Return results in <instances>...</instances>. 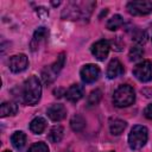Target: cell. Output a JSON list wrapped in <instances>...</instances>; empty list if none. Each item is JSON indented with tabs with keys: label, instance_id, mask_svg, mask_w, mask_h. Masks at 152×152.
<instances>
[{
	"label": "cell",
	"instance_id": "cell-10",
	"mask_svg": "<svg viewBox=\"0 0 152 152\" xmlns=\"http://www.w3.org/2000/svg\"><path fill=\"white\" fill-rule=\"evenodd\" d=\"M109 49H110L109 42L108 40H104V39H101V40H97L96 43L93 44V46H91V53H93V56L96 59L104 61L108 57Z\"/></svg>",
	"mask_w": 152,
	"mask_h": 152
},
{
	"label": "cell",
	"instance_id": "cell-21",
	"mask_svg": "<svg viewBox=\"0 0 152 152\" xmlns=\"http://www.w3.org/2000/svg\"><path fill=\"white\" fill-rule=\"evenodd\" d=\"M122 25H124V18L120 14H114L110 19H108L106 26L109 31H115V30L120 28Z\"/></svg>",
	"mask_w": 152,
	"mask_h": 152
},
{
	"label": "cell",
	"instance_id": "cell-17",
	"mask_svg": "<svg viewBox=\"0 0 152 152\" xmlns=\"http://www.w3.org/2000/svg\"><path fill=\"white\" fill-rule=\"evenodd\" d=\"M46 127V121L44 118L37 116L30 122V129L34 134H42Z\"/></svg>",
	"mask_w": 152,
	"mask_h": 152
},
{
	"label": "cell",
	"instance_id": "cell-19",
	"mask_svg": "<svg viewBox=\"0 0 152 152\" xmlns=\"http://www.w3.org/2000/svg\"><path fill=\"white\" fill-rule=\"evenodd\" d=\"M63 135H64V129H63V127L59 126V125H56V126H53V127L50 129L48 138H49V140H50L51 142L56 144V142H59V141L63 139Z\"/></svg>",
	"mask_w": 152,
	"mask_h": 152
},
{
	"label": "cell",
	"instance_id": "cell-8",
	"mask_svg": "<svg viewBox=\"0 0 152 152\" xmlns=\"http://www.w3.org/2000/svg\"><path fill=\"white\" fill-rule=\"evenodd\" d=\"M27 66H28V59H27L26 55L18 53V55H13L12 57H10L8 68L12 72H14V74L23 72L24 70H26Z\"/></svg>",
	"mask_w": 152,
	"mask_h": 152
},
{
	"label": "cell",
	"instance_id": "cell-15",
	"mask_svg": "<svg viewBox=\"0 0 152 152\" xmlns=\"http://www.w3.org/2000/svg\"><path fill=\"white\" fill-rule=\"evenodd\" d=\"M18 112V106L13 101H6L2 102L0 106V116L6 118V116H13Z\"/></svg>",
	"mask_w": 152,
	"mask_h": 152
},
{
	"label": "cell",
	"instance_id": "cell-25",
	"mask_svg": "<svg viewBox=\"0 0 152 152\" xmlns=\"http://www.w3.org/2000/svg\"><path fill=\"white\" fill-rule=\"evenodd\" d=\"M133 38L138 43V45H141V44H144L146 42V33L139 30V31H137V33H134Z\"/></svg>",
	"mask_w": 152,
	"mask_h": 152
},
{
	"label": "cell",
	"instance_id": "cell-27",
	"mask_svg": "<svg viewBox=\"0 0 152 152\" xmlns=\"http://www.w3.org/2000/svg\"><path fill=\"white\" fill-rule=\"evenodd\" d=\"M4 152H11V151H4Z\"/></svg>",
	"mask_w": 152,
	"mask_h": 152
},
{
	"label": "cell",
	"instance_id": "cell-11",
	"mask_svg": "<svg viewBox=\"0 0 152 152\" xmlns=\"http://www.w3.org/2000/svg\"><path fill=\"white\" fill-rule=\"evenodd\" d=\"M48 116L52 120V121H62L65 116H66V109L63 104L61 103H53L48 108Z\"/></svg>",
	"mask_w": 152,
	"mask_h": 152
},
{
	"label": "cell",
	"instance_id": "cell-14",
	"mask_svg": "<svg viewBox=\"0 0 152 152\" xmlns=\"http://www.w3.org/2000/svg\"><path fill=\"white\" fill-rule=\"evenodd\" d=\"M106 74H107V77L109 80H114V78L121 76L124 74V66H122L121 62L116 58L112 59L109 62L108 66H107V72Z\"/></svg>",
	"mask_w": 152,
	"mask_h": 152
},
{
	"label": "cell",
	"instance_id": "cell-20",
	"mask_svg": "<svg viewBox=\"0 0 152 152\" xmlns=\"http://www.w3.org/2000/svg\"><path fill=\"white\" fill-rule=\"evenodd\" d=\"M70 127H71V129L74 132H81V131H83L84 127H86V119L82 115H80V114L74 115L71 118V120H70Z\"/></svg>",
	"mask_w": 152,
	"mask_h": 152
},
{
	"label": "cell",
	"instance_id": "cell-18",
	"mask_svg": "<svg viewBox=\"0 0 152 152\" xmlns=\"http://www.w3.org/2000/svg\"><path fill=\"white\" fill-rule=\"evenodd\" d=\"M126 126H127L126 121H124L121 119H114L109 124V131L113 135H119L125 131Z\"/></svg>",
	"mask_w": 152,
	"mask_h": 152
},
{
	"label": "cell",
	"instance_id": "cell-5",
	"mask_svg": "<svg viewBox=\"0 0 152 152\" xmlns=\"http://www.w3.org/2000/svg\"><path fill=\"white\" fill-rule=\"evenodd\" d=\"M64 63H65V53L64 52H61L57 56V59L52 64H50L49 66H46V68L43 69V71H42V78H43L44 83H46V84L52 83L56 80V77L58 76V74L61 72V70L63 69Z\"/></svg>",
	"mask_w": 152,
	"mask_h": 152
},
{
	"label": "cell",
	"instance_id": "cell-6",
	"mask_svg": "<svg viewBox=\"0 0 152 152\" xmlns=\"http://www.w3.org/2000/svg\"><path fill=\"white\" fill-rule=\"evenodd\" d=\"M133 75L134 77L140 82H148L152 80V64L150 61L145 59L139 62L133 68Z\"/></svg>",
	"mask_w": 152,
	"mask_h": 152
},
{
	"label": "cell",
	"instance_id": "cell-4",
	"mask_svg": "<svg viewBox=\"0 0 152 152\" xmlns=\"http://www.w3.org/2000/svg\"><path fill=\"white\" fill-rule=\"evenodd\" d=\"M148 132L147 128L142 125H135L132 127L128 134V145L132 150H140L147 142Z\"/></svg>",
	"mask_w": 152,
	"mask_h": 152
},
{
	"label": "cell",
	"instance_id": "cell-3",
	"mask_svg": "<svg viewBox=\"0 0 152 152\" xmlns=\"http://www.w3.org/2000/svg\"><path fill=\"white\" fill-rule=\"evenodd\" d=\"M134 101H135V91L133 87H131L129 84H122L118 87L113 94V103L119 108L128 107L133 104Z\"/></svg>",
	"mask_w": 152,
	"mask_h": 152
},
{
	"label": "cell",
	"instance_id": "cell-16",
	"mask_svg": "<svg viewBox=\"0 0 152 152\" xmlns=\"http://www.w3.org/2000/svg\"><path fill=\"white\" fill-rule=\"evenodd\" d=\"M11 142H12L14 148H17L19 151L23 150L25 144H26V134L23 131H15L11 135Z\"/></svg>",
	"mask_w": 152,
	"mask_h": 152
},
{
	"label": "cell",
	"instance_id": "cell-24",
	"mask_svg": "<svg viewBox=\"0 0 152 152\" xmlns=\"http://www.w3.org/2000/svg\"><path fill=\"white\" fill-rule=\"evenodd\" d=\"M28 152H49V147L45 142L38 141L31 145V147L28 148Z\"/></svg>",
	"mask_w": 152,
	"mask_h": 152
},
{
	"label": "cell",
	"instance_id": "cell-2",
	"mask_svg": "<svg viewBox=\"0 0 152 152\" xmlns=\"http://www.w3.org/2000/svg\"><path fill=\"white\" fill-rule=\"evenodd\" d=\"M95 2L86 1V2H70L62 12L63 19L69 20H78V19H88L93 12Z\"/></svg>",
	"mask_w": 152,
	"mask_h": 152
},
{
	"label": "cell",
	"instance_id": "cell-13",
	"mask_svg": "<svg viewBox=\"0 0 152 152\" xmlns=\"http://www.w3.org/2000/svg\"><path fill=\"white\" fill-rule=\"evenodd\" d=\"M46 36H48V30H46L45 27H43V26H42V27H38V28L34 31V33H33V36H32V39H31V42H30V48H31V50H32V51L38 50L39 46H40V44L45 40Z\"/></svg>",
	"mask_w": 152,
	"mask_h": 152
},
{
	"label": "cell",
	"instance_id": "cell-28",
	"mask_svg": "<svg viewBox=\"0 0 152 152\" xmlns=\"http://www.w3.org/2000/svg\"><path fill=\"white\" fill-rule=\"evenodd\" d=\"M151 40H152V38H151Z\"/></svg>",
	"mask_w": 152,
	"mask_h": 152
},
{
	"label": "cell",
	"instance_id": "cell-29",
	"mask_svg": "<svg viewBox=\"0 0 152 152\" xmlns=\"http://www.w3.org/2000/svg\"><path fill=\"white\" fill-rule=\"evenodd\" d=\"M110 152H113V151H110Z\"/></svg>",
	"mask_w": 152,
	"mask_h": 152
},
{
	"label": "cell",
	"instance_id": "cell-1",
	"mask_svg": "<svg viewBox=\"0 0 152 152\" xmlns=\"http://www.w3.org/2000/svg\"><path fill=\"white\" fill-rule=\"evenodd\" d=\"M42 96V84L37 76H30L20 88L21 101L27 106H34L38 103Z\"/></svg>",
	"mask_w": 152,
	"mask_h": 152
},
{
	"label": "cell",
	"instance_id": "cell-9",
	"mask_svg": "<svg viewBox=\"0 0 152 152\" xmlns=\"http://www.w3.org/2000/svg\"><path fill=\"white\" fill-rule=\"evenodd\" d=\"M80 76L84 83H93L100 77V68L96 64H86L80 71Z\"/></svg>",
	"mask_w": 152,
	"mask_h": 152
},
{
	"label": "cell",
	"instance_id": "cell-12",
	"mask_svg": "<svg viewBox=\"0 0 152 152\" xmlns=\"http://www.w3.org/2000/svg\"><path fill=\"white\" fill-rule=\"evenodd\" d=\"M83 94H84V88H83V86H81L78 83H75V84L70 86L65 90V97L70 102H77V101H80L83 97Z\"/></svg>",
	"mask_w": 152,
	"mask_h": 152
},
{
	"label": "cell",
	"instance_id": "cell-26",
	"mask_svg": "<svg viewBox=\"0 0 152 152\" xmlns=\"http://www.w3.org/2000/svg\"><path fill=\"white\" fill-rule=\"evenodd\" d=\"M144 114L147 119H151L152 120V103H150L145 109H144Z\"/></svg>",
	"mask_w": 152,
	"mask_h": 152
},
{
	"label": "cell",
	"instance_id": "cell-23",
	"mask_svg": "<svg viewBox=\"0 0 152 152\" xmlns=\"http://www.w3.org/2000/svg\"><path fill=\"white\" fill-rule=\"evenodd\" d=\"M101 99H102V91L100 89H95L88 96V104L89 106H95L100 102Z\"/></svg>",
	"mask_w": 152,
	"mask_h": 152
},
{
	"label": "cell",
	"instance_id": "cell-22",
	"mask_svg": "<svg viewBox=\"0 0 152 152\" xmlns=\"http://www.w3.org/2000/svg\"><path fill=\"white\" fill-rule=\"evenodd\" d=\"M144 55V50L141 48V45H134L131 48L129 52H128V57L129 61H138L139 58H141Z\"/></svg>",
	"mask_w": 152,
	"mask_h": 152
},
{
	"label": "cell",
	"instance_id": "cell-7",
	"mask_svg": "<svg viewBox=\"0 0 152 152\" xmlns=\"http://www.w3.org/2000/svg\"><path fill=\"white\" fill-rule=\"evenodd\" d=\"M126 8L132 15H146L152 12V2L148 0L131 1L127 4Z\"/></svg>",
	"mask_w": 152,
	"mask_h": 152
}]
</instances>
